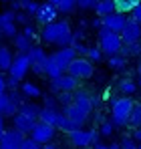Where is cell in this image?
I'll return each instance as SVG.
<instances>
[{
  "mask_svg": "<svg viewBox=\"0 0 141 149\" xmlns=\"http://www.w3.org/2000/svg\"><path fill=\"white\" fill-rule=\"evenodd\" d=\"M121 38H123V45H131V42H139L141 40V24L135 22L133 18L127 20V24L121 32Z\"/></svg>",
  "mask_w": 141,
  "mask_h": 149,
  "instance_id": "4fadbf2b",
  "label": "cell"
},
{
  "mask_svg": "<svg viewBox=\"0 0 141 149\" xmlns=\"http://www.w3.org/2000/svg\"><path fill=\"white\" fill-rule=\"evenodd\" d=\"M2 2H14V0H2Z\"/></svg>",
  "mask_w": 141,
  "mask_h": 149,
  "instance_id": "816d5d0a",
  "label": "cell"
},
{
  "mask_svg": "<svg viewBox=\"0 0 141 149\" xmlns=\"http://www.w3.org/2000/svg\"><path fill=\"white\" fill-rule=\"evenodd\" d=\"M67 137H69V143L73 147L87 149L95 143H99L101 133H99V129H75V131L67 133Z\"/></svg>",
  "mask_w": 141,
  "mask_h": 149,
  "instance_id": "5b68a950",
  "label": "cell"
},
{
  "mask_svg": "<svg viewBox=\"0 0 141 149\" xmlns=\"http://www.w3.org/2000/svg\"><path fill=\"white\" fill-rule=\"evenodd\" d=\"M97 2L99 0H77V8H81V10H95Z\"/></svg>",
  "mask_w": 141,
  "mask_h": 149,
  "instance_id": "e575fe53",
  "label": "cell"
},
{
  "mask_svg": "<svg viewBox=\"0 0 141 149\" xmlns=\"http://www.w3.org/2000/svg\"><path fill=\"white\" fill-rule=\"evenodd\" d=\"M121 54L123 56H139L141 54V40L139 42H131V45H123Z\"/></svg>",
  "mask_w": 141,
  "mask_h": 149,
  "instance_id": "83f0119b",
  "label": "cell"
},
{
  "mask_svg": "<svg viewBox=\"0 0 141 149\" xmlns=\"http://www.w3.org/2000/svg\"><path fill=\"white\" fill-rule=\"evenodd\" d=\"M12 40H14V49L18 50V54H28L30 49L34 47V45H32V40H30L26 34H16Z\"/></svg>",
  "mask_w": 141,
  "mask_h": 149,
  "instance_id": "44dd1931",
  "label": "cell"
},
{
  "mask_svg": "<svg viewBox=\"0 0 141 149\" xmlns=\"http://www.w3.org/2000/svg\"><path fill=\"white\" fill-rule=\"evenodd\" d=\"M115 129H117V125L113 123L111 119H107V121H103V123L99 125V133H101V137H111V135L115 133Z\"/></svg>",
  "mask_w": 141,
  "mask_h": 149,
  "instance_id": "f546056e",
  "label": "cell"
},
{
  "mask_svg": "<svg viewBox=\"0 0 141 149\" xmlns=\"http://www.w3.org/2000/svg\"><path fill=\"white\" fill-rule=\"evenodd\" d=\"M43 147H45V145H40L38 141H34L30 135H28V137H24V141L20 143V149H43Z\"/></svg>",
  "mask_w": 141,
  "mask_h": 149,
  "instance_id": "836d02e7",
  "label": "cell"
},
{
  "mask_svg": "<svg viewBox=\"0 0 141 149\" xmlns=\"http://www.w3.org/2000/svg\"><path fill=\"white\" fill-rule=\"evenodd\" d=\"M131 137H133L137 143H141V127H137V129L133 131V135H131Z\"/></svg>",
  "mask_w": 141,
  "mask_h": 149,
  "instance_id": "7dc6e473",
  "label": "cell"
},
{
  "mask_svg": "<svg viewBox=\"0 0 141 149\" xmlns=\"http://www.w3.org/2000/svg\"><path fill=\"white\" fill-rule=\"evenodd\" d=\"M65 117H69L79 129H83V125L89 121L91 113H93V105H91V95L87 91H75V99L70 105L61 109Z\"/></svg>",
  "mask_w": 141,
  "mask_h": 149,
  "instance_id": "6da1fadb",
  "label": "cell"
},
{
  "mask_svg": "<svg viewBox=\"0 0 141 149\" xmlns=\"http://www.w3.org/2000/svg\"><path fill=\"white\" fill-rule=\"evenodd\" d=\"M61 115H63V111H61V109L43 107V109H40V115H38V121H45V123L52 125V127H57L59 119H61Z\"/></svg>",
  "mask_w": 141,
  "mask_h": 149,
  "instance_id": "ac0fdd59",
  "label": "cell"
},
{
  "mask_svg": "<svg viewBox=\"0 0 141 149\" xmlns=\"http://www.w3.org/2000/svg\"><path fill=\"white\" fill-rule=\"evenodd\" d=\"M4 133H6V123H4V117L0 115V139L4 137Z\"/></svg>",
  "mask_w": 141,
  "mask_h": 149,
  "instance_id": "bcb514c9",
  "label": "cell"
},
{
  "mask_svg": "<svg viewBox=\"0 0 141 149\" xmlns=\"http://www.w3.org/2000/svg\"><path fill=\"white\" fill-rule=\"evenodd\" d=\"M12 61H14V56H12L10 49H8V47H0V73H4V71L8 73Z\"/></svg>",
  "mask_w": 141,
  "mask_h": 149,
  "instance_id": "cb8c5ba5",
  "label": "cell"
},
{
  "mask_svg": "<svg viewBox=\"0 0 141 149\" xmlns=\"http://www.w3.org/2000/svg\"><path fill=\"white\" fill-rule=\"evenodd\" d=\"M77 87H79V79H75L69 73H65V74H61V77H57V79H50L48 81V89L54 95H59V93H75Z\"/></svg>",
  "mask_w": 141,
  "mask_h": 149,
  "instance_id": "52a82bcc",
  "label": "cell"
},
{
  "mask_svg": "<svg viewBox=\"0 0 141 149\" xmlns=\"http://www.w3.org/2000/svg\"><path fill=\"white\" fill-rule=\"evenodd\" d=\"M97 38H99V49L103 50V54H107V56L119 54L121 49H123V38H121V34L109 30V28H105V26L99 28Z\"/></svg>",
  "mask_w": 141,
  "mask_h": 149,
  "instance_id": "277c9868",
  "label": "cell"
},
{
  "mask_svg": "<svg viewBox=\"0 0 141 149\" xmlns=\"http://www.w3.org/2000/svg\"><path fill=\"white\" fill-rule=\"evenodd\" d=\"M67 73L73 74V77L79 79V81H87V79H91L95 74V65L87 56H77V58L70 63V67L67 69Z\"/></svg>",
  "mask_w": 141,
  "mask_h": 149,
  "instance_id": "8992f818",
  "label": "cell"
},
{
  "mask_svg": "<svg viewBox=\"0 0 141 149\" xmlns=\"http://www.w3.org/2000/svg\"><path fill=\"white\" fill-rule=\"evenodd\" d=\"M73 99H75V93H59V95H57V101H59L61 109H63V107H67V105H70Z\"/></svg>",
  "mask_w": 141,
  "mask_h": 149,
  "instance_id": "d6a6232c",
  "label": "cell"
},
{
  "mask_svg": "<svg viewBox=\"0 0 141 149\" xmlns=\"http://www.w3.org/2000/svg\"><path fill=\"white\" fill-rule=\"evenodd\" d=\"M93 149H121V145L119 143H95L93 145Z\"/></svg>",
  "mask_w": 141,
  "mask_h": 149,
  "instance_id": "ab89813d",
  "label": "cell"
},
{
  "mask_svg": "<svg viewBox=\"0 0 141 149\" xmlns=\"http://www.w3.org/2000/svg\"><path fill=\"white\" fill-rule=\"evenodd\" d=\"M28 71H30V58H28V54H16L14 61H12V65H10L8 77H12V79H16L20 83L26 77Z\"/></svg>",
  "mask_w": 141,
  "mask_h": 149,
  "instance_id": "ba28073f",
  "label": "cell"
},
{
  "mask_svg": "<svg viewBox=\"0 0 141 149\" xmlns=\"http://www.w3.org/2000/svg\"><path fill=\"white\" fill-rule=\"evenodd\" d=\"M54 61H57V65L67 73V69L70 67V63L77 58V50L73 49V47H63V49H59V50H54L52 54H50Z\"/></svg>",
  "mask_w": 141,
  "mask_h": 149,
  "instance_id": "7c38bea8",
  "label": "cell"
},
{
  "mask_svg": "<svg viewBox=\"0 0 141 149\" xmlns=\"http://www.w3.org/2000/svg\"><path fill=\"white\" fill-rule=\"evenodd\" d=\"M70 47L77 50V54H83V56L87 54V49H89V47H87V45H83L81 40H73V42H70Z\"/></svg>",
  "mask_w": 141,
  "mask_h": 149,
  "instance_id": "74e56055",
  "label": "cell"
},
{
  "mask_svg": "<svg viewBox=\"0 0 141 149\" xmlns=\"http://www.w3.org/2000/svg\"><path fill=\"white\" fill-rule=\"evenodd\" d=\"M48 4H52L59 12L63 14H70L77 10V0H47Z\"/></svg>",
  "mask_w": 141,
  "mask_h": 149,
  "instance_id": "7402d4cb",
  "label": "cell"
},
{
  "mask_svg": "<svg viewBox=\"0 0 141 149\" xmlns=\"http://www.w3.org/2000/svg\"><path fill=\"white\" fill-rule=\"evenodd\" d=\"M40 109H43V107H38L36 103H32V101H24L22 105H20V109H18V113H22V115H26V117H30V119H36V121H38Z\"/></svg>",
  "mask_w": 141,
  "mask_h": 149,
  "instance_id": "603a6c76",
  "label": "cell"
},
{
  "mask_svg": "<svg viewBox=\"0 0 141 149\" xmlns=\"http://www.w3.org/2000/svg\"><path fill=\"white\" fill-rule=\"evenodd\" d=\"M36 119H30V117H26L22 113H16L14 117H12V127L14 129H18L22 135H30L32 131H34V127H36Z\"/></svg>",
  "mask_w": 141,
  "mask_h": 149,
  "instance_id": "2e32d148",
  "label": "cell"
},
{
  "mask_svg": "<svg viewBox=\"0 0 141 149\" xmlns=\"http://www.w3.org/2000/svg\"><path fill=\"white\" fill-rule=\"evenodd\" d=\"M28 58H30V71L34 74H45V65H47L48 54L45 52L43 47H32L30 52H28Z\"/></svg>",
  "mask_w": 141,
  "mask_h": 149,
  "instance_id": "9c48e42d",
  "label": "cell"
},
{
  "mask_svg": "<svg viewBox=\"0 0 141 149\" xmlns=\"http://www.w3.org/2000/svg\"><path fill=\"white\" fill-rule=\"evenodd\" d=\"M16 34H18V28H16V12L14 10L2 12V36L14 38Z\"/></svg>",
  "mask_w": 141,
  "mask_h": 149,
  "instance_id": "5bb4252c",
  "label": "cell"
},
{
  "mask_svg": "<svg viewBox=\"0 0 141 149\" xmlns=\"http://www.w3.org/2000/svg\"><path fill=\"white\" fill-rule=\"evenodd\" d=\"M137 73H139V79H141V63H139V67H137Z\"/></svg>",
  "mask_w": 141,
  "mask_h": 149,
  "instance_id": "f907efd6",
  "label": "cell"
},
{
  "mask_svg": "<svg viewBox=\"0 0 141 149\" xmlns=\"http://www.w3.org/2000/svg\"><path fill=\"white\" fill-rule=\"evenodd\" d=\"M107 65H109L111 71H123L127 67V56H123L121 52L119 54H113V56L107 58Z\"/></svg>",
  "mask_w": 141,
  "mask_h": 149,
  "instance_id": "484cf974",
  "label": "cell"
},
{
  "mask_svg": "<svg viewBox=\"0 0 141 149\" xmlns=\"http://www.w3.org/2000/svg\"><path fill=\"white\" fill-rule=\"evenodd\" d=\"M137 149H141V143H137Z\"/></svg>",
  "mask_w": 141,
  "mask_h": 149,
  "instance_id": "f5cc1de1",
  "label": "cell"
},
{
  "mask_svg": "<svg viewBox=\"0 0 141 149\" xmlns=\"http://www.w3.org/2000/svg\"><path fill=\"white\" fill-rule=\"evenodd\" d=\"M133 105H135V101L131 99V97L111 99V121L117 125V127L129 125V117H131Z\"/></svg>",
  "mask_w": 141,
  "mask_h": 149,
  "instance_id": "3957f363",
  "label": "cell"
},
{
  "mask_svg": "<svg viewBox=\"0 0 141 149\" xmlns=\"http://www.w3.org/2000/svg\"><path fill=\"white\" fill-rule=\"evenodd\" d=\"M127 20H129V18H127L123 12H113V14H109V16L103 18V26L109 28V30H113V32H117V34H121L123 28H125V24H127Z\"/></svg>",
  "mask_w": 141,
  "mask_h": 149,
  "instance_id": "9a60e30c",
  "label": "cell"
},
{
  "mask_svg": "<svg viewBox=\"0 0 141 149\" xmlns=\"http://www.w3.org/2000/svg\"><path fill=\"white\" fill-rule=\"evenodd\" d=\"M113 12H117V8H115V0H99L97 6H95V14H97L99 18H105V16L113 14Z\"/></svg>",
  "mask_w": 141,
  "mask_h": 149,
  "instance_id": "d6986e66",
  "label": "cell"
},
{
  "mask_svg": "<svg viewBox=\"0 0 141 149\" xmlns=\"http://www.w3.org/2000/svg\"><path fill=\"white\" fill-rule=\"evenodd\" d=\"M121 149H137V141L133 139V137H129V135H125L123 139H121Z\"/></svg>",
  "mask_w": 141,
  "mask_h": 149,
  "instance_id": "d590c367",
  "label": "cell"
},
{
  "mask_svg": "<svg viewBox=\"0 0 141 149\" xmlns=\"http://www.w3.org/2000/svg\"><path fill=\"white\" fill-rule=\"evenodd\" d=\"M0 36H2V14H0Z\"/></svg>",
  "mask_w": 141,
  "mask_h": 149,
  "instance_id": "681fc988",
  "label": "cell"
},
{
  "mask_svg": "<svg viewBox=\"0 0 141 149\" xmlns=\"http://www.w3.org/2000/svg\"><path fill=\"white\" fill-rule=\"evenodd\" d=\"M0 149H20L18 143H10L6 139H0Z\"/></svg>",
  "mask_w": 141,
  "mask_h": 149,
  "instance_id": "7bdbcfd3",
  "label": "cell"
},
{
  "mask_svg": "<svg viewBox=\"0 0 141 149\" xmlns=\"http://www.w3.org/2000/svg\"><path fill=\"white\" fill-rule=\"evenodd\" d=\"M129 14H131V18H133L135 22H139V24H141V4H137V6L129 12Z\"/></svg>",
  "mask_w": 141,
  "mask_h": 149,
  "instance_id": "b9f144b4",
  "label": "cell"
},
{
  "mask_svg": "<svg viewBox=\"0 0 141 149\" xmlns=\"http://www.w3.org/2000/svg\"><path fill=\"white\" fill-rule=\"evenodd\" d=\"M59 10L52 6V4H48L47 0L38 6V10H36V14H34V18H36V22H40L43 26L50 24V22H54V20H59Z\"/></svg>",
  "mask_w": 141,
  "mask_h": 149,
  "instance_id": "8fae6325",
  "label": "cell"
},
{
  "mask_svg": "<svg viewBox=\"0 0 141 149\" xmlns=\"http://www.w3.org/2000/svg\"><path fill=\"white\" fill-rule=\"evenodd\" d=\"M6 89H8V85H6V77H4V73H0V93H6Z\"/></svg>",
  "mask_w": 141,
  "mask_h": 149,
  "instance_id": "ee69618b",
  "label": "cell"
},
{
  "mask_svg": "<svg viewBox=\"0 0 141 149\" xmlns=\"http://www.w3.org/2000/svg\"><path fill=\"white\" fill-rule=\"evenodd\" d=\"M38 6H40V4H38V2H34V0H28V2H22V4H20V8H22L28 16H34V14H36V10H38Z\"/></svg>",
  "mask_w": 141,
  "mask_h": 149,
  "instance_id": "1f68e13d",
  "label": "cell"
},
{
  "mask_svg": "<svg viewBox=\"0 0 141 149\" xmlns=\"http://www.w3.org/2000/svg\"><path fill=\"white\" fill-rule=\"evenodd\" d=\"M40 38L47 45H54L59 49L70 47V42H73V28H70V24L67 20H54L50 24L43 26Z\"/></svg>",
  "mask_w": 141,
  "mask_h": 149,
  "instance_id": "7a4b0ae2",
  "label": "cell"
},
{
  "mask_svg": "<svg viewBox=\"0 0 141 149\" xmlns=\"http://www.w3.org/2000/svg\"><path fill=\"white\" fill-rule=\"evenodd\" d=\"M91 105H93V109H99L101 107V99L97 95H91Z\"/></svg>",
  "mask_w": 141,
  "mask_h": 149,
  "instance_id": "f6af8a7d",
  "label": "cell"
},
{
  "mask_svg": "<svg viewBox=\"0 0 141 149\" xmlns=\"http://www.w3.org/2000/svg\"><path fill=\"white\" fill-rule=\"evenodd\" d=\"M43 107H50V109H61V105H59L57 97H52V95H45V105H43Z\"/></svg>",
  "mask_w": 141,
  "mask_h": 149,
  "instance_id": "8d00e7d4",
  "label": "cell"
},
{
  "mask_svg": "<svg viewBox=\"0 0 141 149\" xmlns=\"http://www.w3.org/2000/svg\"><path fill=\"white\" fill-rule=\"evenodd\" d=\"M43 149H59V147H57V145H52V143H47Z\"/></svg>",
  "mask_w": 141,
  "mask_h": 149,
  "instance_id": "c3c4849f",
  "label": "cell"
},
{
  "mask_svg": "<svg viewBox=\"0 0 141 149\" xmlns=\"http://www.w3.org/2000/svg\"><path fill=\"white\" fill-rule=\"evenodd\" d=\"M137 4H141V0H115V8H117V12H123V14L131 12Z\"/></svg>",
  "mask_w": 141,
  "mask_h": 149,
  "instance_id": "4316f807",
  "label": "cell"
},
{
  "mask_svg": "<svg viewBox=\"0 0 141 149\" xmlns=\"http://www.w3.org/2000/svg\"><path fill=\"white\" fill-rule=\"evenodd\" d=\"M22 34H26L30 40H34V36H36V30H34V26H32V24H26V26L22 28Z\"/></svg>",
  "mask_w": 141,
  "mask_h": 149,
  "instance_id": "60d3db41",
  "label": "cell"
},
{
  "mask_svg": "<svg viewBox=\"0 0 141 149\" xmlns=\"http://www.w3.org/2000/svg\"><path fill=\"white\" fill-rule=\"evenodd\" d=\"M18 113V105L16 103H12L10 97H8V93H0V115L6 119V117H14Z\"/></svg>",
  "mask_w": 141,
  "mask_h": 149,
  "instance_id": "e0dca14e",
  "label": "cell"
},
{
  "mask_svg": "<svg viewBox=\"0 0 141 149\" xmlns=\"http://www.w3.org/2000/svg\"><path fill=\"white\" fill-rule=\"evenodd\" d=\"M20 91H22V95L26 99H38L43 93H40V89H38V85H34V83H30V81H26L20 85Z\"/></svg>",
  "mask_w": 141,
  "mask_h": 149,
  "instance_id": "d4e9b609",
  "label": "cell"
},
{
  "mask_svg": "<svg viewBox=\"0 0 141 149\" xmlns=\"http://www.w3.org/2000/svg\"><path fill=\"white\" fill-rule=\"evenodd\" d=\"M129 127H133V129L141 127V103L133 105V111H131V117H129Z\"/></svg>",
  "mask_w": 141,
  "mask_h": 149,
  "instance_id": "f1b7e54d",
  "label": "cell"
},
{
  "mask_svg": "<svg viewBox=\"0 0 141 149\" xmlns=\"http://www.w3.org/2000/svg\"><path fill=\"white\" fill-rule=\"evenodd\" d=\"M117 89H119V93H121L123 97H131V95H135V93H137V83H135L133 79L125 77V79H119Z\"/></svg>",
  "mask_w": 141,
  "mask_h": 149,
  "instance_id": "ffe728a7",
  "label": "cell"
},
{
  "mask_svg": "<svg viewBox=\"0 0 141 149\" xmlns=\"http://www.w3.org/2000/svg\"><path fill=\"white\" fill-rule=\"evenodd\" d=\"M54 135H57V127L45 123V121H38V123H36V127H34V131L30 133V137H32L34 141H38L40 145L50 143V141L54 139Z\"/></svg>",
  "mask_w": 141,
  "mask_h": 149,
  "instance_id": "30bf717a",
  "label": "cell"
},
{
  "mask_svg": "<svg viewBox=\"0 0 141 149\" xmlns=\"http://www.w3.org/2000/svg\"><path fill=\"white\" fill-rule=\"evenodd\" d=\"M85 56H87L91 63H101V61H103V50L99 49V47H89Z\"/></svg>",
  "mask_w": 141,
  "mask_h": 149,
  "instance_id": "4dcf8cb0",
  "label": "cell"
},
{
  "mask_svg": "<svg viewBox=\"0 0 141 149\" xmlns=\"http://www.w3.org/2000/svg\"><path fill=\"white\" fill-rule=\"evenodd\" d=\"M28 20H30V16H28V14H26V12H16V24H22V26H26V24H30V22H28Z\"/></svg>",
  "mask_w": 141,
  "mask_h": 149,
  "instance_id": "f35d334b",
  "label": "cell"
}]
</instances>
